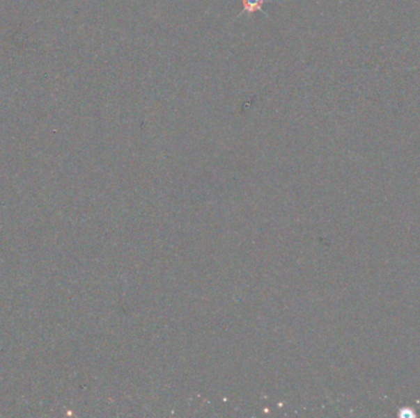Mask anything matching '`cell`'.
Returning <instances> with one entry per match:
<instances>
[{"mask_svg": "<svg viewBox=\"0 0 420 418\" xmlns=\"http://www.w3.org/2000/svg\"><path fill=\"white\" fill-rule=\"evenodd\" d=\"M244 13L254 14L256 11H262V6L265 4V0H242Z\"/></svg>", "mask_w": 420, "mask_h": 418, "instance_id": "6da1fadb", "label": "cell"}]
</instances>
